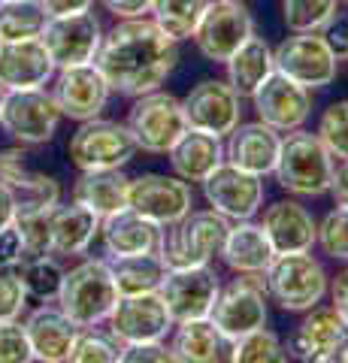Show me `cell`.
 <instances>
[{"instance_id":"1","label":"cell","mask_w":348,"mask_h":363,"mask_svg":"<svg viewBox=\"0 0 348 363\" xmlns=\"http://www.w3.org/2000/svg\"><path fill=\"white\" fill-rule=\"evenodd\" d=\"M179 61L176 40L155 25V18H121L112 28L103 43L94 64L100 73L106 76V82L118 94H149V91L161 88L167 76L173 73Z\"/></svg>"},{"instance_id":"2","label":"cell","mask_w":348,"mask_h":363,"mask_svg":"<svg viewBox=\"0 0 348 363\" xmlns=\"http://www.w3.org/2000/svg\"><path fill=\"white\" fill-rule=\"evenodd\" d=\"M118 297L121 291L116 285L109 260L91 257L64 272V281L58 291V309L76 327H97L116 309Z\"/></svg>"},{"instance_id":"3","label":"cell","mask_w":348,"mask_h":363,"mask_svg":"<svg viewBox=\"0 0 348 363\" xmlns=\"http://www.w3.org/2000/svg\"><path fill=\"white\" fill-rule=\"evenodd\" d=\"M336 169V157L327 152L318 133L309 130H291L282 140V152L276 161V179L285 191L297 197H321L330 191Z\"/></svg>"},{"instance_id":"4","label":"cell","mask_w":348,"mask_h":363,"mask_svg":"<svg viewBox=\"0 0 348 363\" xmlns=\"http://www.w3.org/2000/svg\"><path fill=\"white\" fill-rule=\"evenodd\" d=\"M230 221L215 209H191L182 221L164 227L161 257L167 269L182 267H206L212 257L221 255V245L228 240Z\"/></svg>"},{"instance_id":"5","label":"cell","mask_w":348,"mask_h":363,"mask_svg":"<svg viewBox=\"0 0 348 363\" xmlns=\"http://www.w3.org/2000/svg\"><path fill=\"white\" fill-rule=\"evenodd\" d=\"M264 276L266 294L285 312H306L318 306L327 294V272L309 252L276 255Z\"/></svg>"},{"instance_id":"6","label":"cell","mask_w":348,"mask_h":363,"mask_svg":"<svg viewBox=\"0 0 348 363\" xmlns=\"http://www.w3.org/2000/svg\"><path fill=\"white\" fill-rule=\"evenodd\" d=\"M128 130L137 140V149L149 155H167L188 130L182 100L158 88L140 94L128 112Z\"/></svg>"},{"instance_id":"7","label":"cell","mask_w":348,"mask_h":363,"mask_svg":"<svg viewBox=\"0 0 348 363\" xmlns=\"http://www.w3.org/2000/svg\"><path fill=\"white\" fill-rule=\"evenodd\" d=\"M273 61L279 73L309 91L330 85L339 73V55L321 30H294V37L273 52Z\"/></svg>"},{"instance_id":"8","label":"cell","mask_w":348,"mask_h":363,"mask_svg":"<svg viewBox=\"0 0 348 363\" xmlns=\"http://www.w3.org/2000/svg\"><path fill=\"white\" fill-rule=\"evenodd\" d=\"M61 121V109L46 88L4 91L0 100V128L21 145L49 143Z\"/></svg>"},{"instance_id":"9","label":"cell","mask_w":348,"mask_h":363,"mask_svg":"<svg viewBox=\"0 0 348 363\" xmlns=\"http://www.w3.org/2000/svg\"><path fill=\"white\" fill-rule=\"evenodd\" d=\"M209 318L230 342L266 327V281L261 279V272H245L228 288H218Z\"/></svg>"},{"instance_id":"10","label":"cell","mask_w":348,"mask_h":363,"mask_svg":"<svg viewBox=\"0 0 348 363\" xmlns=\"http://www.w3.org/2000/svg\"><path fill=\"white\" fill-rule=\"evenodd\" d=\"M106 324H109L112 339H116L121 348L140 345V342H161L176 327L158 291L121 294L116 309L106 318Z\"/></svg>"},{"instance_id":"11","label":"cell","mask_w":348,"mask_h":363,"mask_svg":"<svg viewBox=\"0 0 348 363\" xmlns=\"http://www.w3.org/2000/svg\"><path fill=\"white\" fill-rule=\"evenodd\" d=\"M137 155V140L128 124L88 118L79 121V130L70 140V157L79 169H121Z\"/></svg>"},{"instance_id":"12","label":"cell","mask_w":348,"mask_h":363,"mask_svg":"<svg viewBox=\"0 0 348 363\" xmlns=\"http://www.w3.org/2000/svg\"><path fill=\"white\" fill-rule=\"evenodd\" d=\"M252 33L254 21L249 9L242 6V0H209L206 13L200 16L191 37H194L203 58L224 64Z\"/></svg>"},{"instance_id":"13","label":"cell","mask_w":348,"mask_h":363,"mask_svg":"<svg viewBox=\"0 0 348 363\" xmlns=\"http://www.w3.org/2000/svg\"><path fill=\"white\" fill-rule=\"evenodd\" d=\"M288 357L306 363H336L348 360V318L333 306H312L291 336Z\"/></svg>"},{"instance_id":"14","label":"cell","mask_w":348,"mask_h":363,"mask_svg":"<svg viewBox=\"0 0 348 363\" xmlns=\"http://www.w3.org/2000/svg\"><path fill=\"white\" fill-rule=\"evenodd\" d=\"M218 276L206 267H182V269H167L161 281V300L167 303L173 324L194 321V318H209L212 306L218 297Z\"/></svg>"},{"instance_id":"15","label":"cell","mask_w":348,"mask_h":363,"mask_svg":"<svg viewBox=\"0 0 348 363\" xmlns=\"http://www.w3.org/2000/svg\"><path fill=\"white\" fill-rule=\"evenodd\" d=\"M128 206L133 212L145 215V218H152L155 224L170 227L191 212L194 197H191V188L185 179L164 176V173H142L137 179H130Z\"/></svg>"},{"instance_id":"16","label":"cell","mask_w":348,"mask_h":363,"mask_svg":"<svg viewBox=\"0 0 348 363\" xmlns=\"http://www.w3.org/2000/svg\"><path fill=\"white\" fill-rule=\"evenodd\" d=\"M40 40L46 43L55 67H76V64H91L103 43V30L94 13H76V16H55L46 18Z\"/></svg>"},{"instance_id":"17","label":"cell","mask_w":348,"mask_h":363,"mask_svg":"<svg viewBox=\"0 0 348 363\" xmlns=\"http://www.w3.org/2000/svg\"><path fill=\"white\" fill-rule=\"evenodd\" d=\"M200 185H203L209 206L221 212L228 221L254 218V212L264 203V179L254 173H245V169L233 167L228 161L212 169Z\"/></svg>"},{"instance_id":"18","label":"cell","mask_w":348,"mask_h":363,"mask_svg":"<svg viewBox=\"0 0 348 363\" xmlns=\"http://www.w3.org/2000/svg\"><path fill=\"white\" fill-rule=\"evenodd\" d=\"M109 82L100 73V67L91 64H76V67H61L58 79H55V104H58L61 116L73 121H88L103 112L109 100Z\"/></svg>"},{"instance_id":"19","label":"cell","mask_w":348,"mask_h":363,"mask_svg":"<svg viewBox=\"0 0 348 363\" xmlns=\"http://www.w3.org/2000/svg\"><path fill=\"white\" fill-rule=\"evenodd\" d=\"M240 100L242 97L230 88V82H221V79H206V82L194 85L182 100L188 128L221 140L240 124Z\"/></svg>"},{"instance_id":"20","label":"cell","mask_w":348,"mask_h":363,"mask_svg":"<svg viewBox=\"0 0 348 363\" xmlns=\"http://www.w3.org/2000/svg\"><path fill=\"white\" fill-rule=\"evenodd\" d=\"M254 100V112L264 124H269L279 133H291L306 124L312 116V97L309 88L297 85L294 79L282 76L279 70L269 73V79L252 94Z\"/></svg>"},{"instance_id":"21","label":"cell","mask_w":348,"mask_h":363,"mask_svg":"<svg viewBox=\"0 0 348 363\" xmlns=\"http://www.w3.org/2000/svg\"><path fill=\"white\" fill-rule=\"evenodd\" d=\"M55 61L40 37L0 40V91L43 88L55 76Z\"/></svg>"},{"instance_id":"22","label":"cell","mask_w":348,"mask_h":363,"mask_svg":"<svg viewBox=\"0 0 348 363\" xmlns=\"http://www.w3.org/2000/svg\"><path fill=\"white\" fill-rule=\"evenodd\" d=\"M279 152H282V133L257 118L249 124H237V128L228 133L224 161L264 179L276 169Z\"/></svg>"},{"instance_id":"23","label":"cell","mask_w":348,"mask_h":363,"mask_svg":"<svg viewBox=\"0 0 348 363\" xmlns=\"http://www.w3.org/2000/svg\"><path fill=\"white\" fill-rule=\"evenodd\" d=\"M0 182L9 188L16 209H55L61 203V185L52 176L30 169L21 149L0 152Z\"/></svg>"},{"instance_id":"24","label":"cell","mask_w":348,"mask_h":363,"mask_svg":"<svg viewBox=\"0 0 348 363\" xmlns=\"http://www.w3.org/2000/svg\"><path fill=\"white\" fill-rule=\"evenodd\" d=\"M100 236H103V248L109 257H128V255L161 252L164 227L125 206L100 221Z\"/></svg>"},{"instance_id":"25","label":"cell","mask_w":348,"mask_h":363,"mask_svg":"<svg viewBox=\"0 0 348 363\" xmlns=\"http://www.w3.org/2000/svg\"><path fill=\"white\" fill-rule=\"evenodd\" d=\"M25 333H28L33 360L61 363V360H70L79 327H76L58 306H40V309H33L28 315Z\"/></svg>"},{"instance_id":"26","label":"cell","mask_w":348,"mask_h":363,"mask_svg":"<svg viewBox=\"0 0 348 363\" xmlns=\"http://www.w3.org/2000/svg\"><path fill=\"white\" fill-rule=\"evenodd\" d=\"M264 230L273 242L276 255H294L309 252L318 240V221L312 218L306 206L294 200H279L264 212Z\"/></svg>"},{"instance_id":"27","label":"cell","mask_w":348,"mask_h":363,"mask_svg":"<svg viewBox=\"0 0 348 363\" xmlns=\"http://www.w3.org/2000/svg\"><path fill=\"white\" fill-rule=\"evenodd\" d=\"M221 260L228 264L233 272H264L269 269V264L276 260V248L269 242V236L264 230V224H254L252 218L230 224L228 240L221 245Z\"/></svg>"},{"instance_id":"28","label":"cell","mask_w":348,"mask_h":363,"mask_svg":"<svg viewBox=\"0 0 348 363\" xmlns=\"http://www.w3.org/2000/svg\"><path fill=\"white\" fill-rule=\"evenodd\" d=\"M167 155H170L173 173L185 182H203L212 169L224 164V145L218 136L194 128H188L179 136V143Z\"/></svg>"},{"instance_id":"29","label":"cell","mask_w":348,"mask_h":363,"mask_svg":"<svg viewBox=\"0 0 348 363\" xmlns=\"http://www.w3.org/2000/svg\"><path fill=\"white\" fill-rule=\"evenodd\" d=\"M170 351L176 360L185 363H218L230 357V339L218 330L212 318H194L176 324Z\"/></svg>"},{"instance_id":"30","label":"cell","mask_w":348,"mask_h":363,"mask_svg":"<svg viewBox=\"0 0 348 363\" xmlns=\"http://www.w3.org/2000/svg\"><path fill=\"white\" fill-rule=\"evenodd\" d=\"M100 215L91 212L82 203H70V206H55L52 209V255H85L88 245L94 242L100 233Z\"/></svg>"},{"instance_id":"31","label":"cell","mask_w":348,"mask_h":363,"mask_svg":"<svg viewBox=\"0 0 348 363\" xmlns=\"http://www.w3.org/2000/svg\"><path fill=\"white\" fill-rule=\"evenodd\" d=\"M128 191L130 179L121 169H82L73 188V200L97 212L100 218H109L128 206Z\"/></svg>"},{"instance_id":"32","label":"cell","mask_w":348,"mask_h":363,"mask_svg":"<svg viewBox=\"0 0 348 363\" xmlns=\"http://www.w3.org/2000/svg\"><path fill=\"white\" fill-rule=\"evenodd\" d=\"M224 67H228L230 88L237 91L240 97H252L254 91L269 79V73L276 70V61H273L269 43L264 37H257V33H252V37L245 40L228 61H224Z\"/></svg>"},{"instance_id":"33","label":"cell","mask_w":348,"mask_h":363,"mask_svg":"<svg viewBox=\"0 0 348 363\" xmlns=\"http://www.w3.org/2000/svg\"><path fill=\"white\" fill-rule=\"evenodd\" d=\"M112 276L121 294H145L158 291L167 276V264L161 252H145V255H128V257H109Z\"/></svg>"},{"instance_id":"34","label":"cell","mask_w":348,"mask_h":363,"mask_svg":"<svg viewBox=\"0 0 348 363\" xmlns=\"http://www.w3.org/2000/svg\"><path fill=\"white\" fill-rule=\"evenodd\" d=\"M64 272L67 269L58 264V257H55L52 252H46V255H28L18 264L16 276L21 281V288L28 291V297L40 300V303H49V300H58Z\"/></svg>"},{"instance_id":"35","label":"cell","mask_w":348,"mask_h":363,"mask_svg":"<svg viewBox=\"0 0 348 363\" xmlns=\"http://www.w3.org/2000/svg\"><path fill=\"white\" fill-rule=\"evenodd\" d=\"M209 0H155L152 4V18L167 37L176 43L191 40L200 16L206 13Z\"/></svg>"},{"instance_id":"36","label":"cell","mask_w":348,"mask_h":363,"mask_svg":"<svg viewBox=\"0 0 348 363\" xmlns=\"http://www.w3.org/2000/svg\"><path fill=\"white\" fill-rule=\"evenodd\" d=\"M46 13L37 0H16L0 4V40H28L40 37L46 28Z\"/></svg>"},{"instance_id":"37","label":"cell","mask_w":348,"mask_h":363,"mask_svg":"<svg viewBox=\"0 0 348 363\" xmlns=\"http://www.w3.org/2000/svg\"><path fill=\"white\" fill-rule=\"evenodd\" d=\"M339 0H282V18L291 30H324L336 21Z\"/></svg>"},{"instance_id":"38","label":"cell","mask_w":348,"mask_h":363,"mask_svg":"<svg viewBox=\"0 0 348 363\" xmlns=\"http://www.w3.org/2000/svg\"><path fill=\"white\" fill-rule=\"evenodd\" d=\"M233 363H279V360H288V351L279 342V336L273 330H252L245 333L237 342H230V357Z\"/></svg>"},{"instance_id":"39","label":"cell","mask_w":348,"mask_h":363,"mask_svg":"<svg viewBox=\"0 0 348 363\" xmlns=\"http://www.w3.org/2000/svg\"><path fill=\"white\" fill-rule=\"evenodd\" d=\"M70 360L73 363H116V360H121V345L112 339V333L103 336V333H97L94 327H79Z\"/></svg>"},{"instance_id":"40","label":"cell","mask_w":348,"mask_h":363,"mask_svg":"<svg viewBox=\"0 0 348 363\" xmlns=\"http://www.w3.org/2000/svg\"><path fill=\"white\" fill-rule=\"evenodd\" d=\"M318 136L333 157L348 161V100H336L324 109L318 121Z\"/></svg>"},{"instance_id":"41","label":"cell","mask_w":348,"mask_h":363,"mask_svg":"<svg viewBox=\"0 0 348 363\" xmlns=\"http://www.w3.org/2000/svg\"><path fill=\"white\" fill-rule=\"evenodd\" d=\"M16 227L21 230L28 255H46L52 245V209H16Z\"/></svg>"},{"instance_id":"42","label":"cell","mask_w":348,"mask_h":363,"mask_svg":"<svg viewBox=\"0 0 348 363\" xmlns=\"http://www.w3.org/2000/svg\"><path fill=\"white\" fill-rule=\"evenodd\" d=\"M321 252L333 260H348V209L336 206L333 212L324 215L318 224V240Z\"/></svg>"},{"instance_id":"43","label":"cell","mask_w":348,"mask_h":363,"mask_svg":"<svg viewBox=\"0 0 348 363\" xmlns=\"http://www.w3.org/2000/svg\"><path fill=\"white\" fill-rule=\"evenodd\" d=\"M33 360L25 324L18 318H0V363H28Z\"/></svg>"},{"instance_id":"44","label":"cell","mask_w":348,"mask_h":363,"mask_svg":"<svg viewBox=\"0 0 348 363\" xmlns=\"http://www.w3.org/2000/svg\"><path fill=\"white\" fill-rule=\"evenodd\" d=\"M28 306V291L21 288L18 276L0 272V318H18Z\"/></svg>"},{"instance_id":"45","label":"cell","mask_w":348,"mask_h":363,"mask_svg":"<svg viewBox=\"0 0 348 363\" xmlns=\"http://www.w3.org/2000/svg\"><path fill=\"white\" fill-rule=\"evenodd\" d=\"M25 257H28V248H25V240H21V230L13 221L0 230V269H13Z\"/></svg>"},{"instance_id":"46","label":"cell","mask_w":348,"mask_h":363,"mask_svg":"<svg viewBox=\"0 0 348 363\" xmlns=\"http://www.w3.org/2000/svg\"><path fill=\"white\" fill-rule=\"evenodd\" d=\"M145 360H155V363H170L176 360L173 351L161 342H140V345H125L121 348V363H145Z\"/></svg>"},{"instance_id":"47","label":"cell","mask_w":348,"mask_h":363,"mask_svg":"<svg viewBox=\"0 0 348 363\" xmlns=\"http://www.w3.org/2000/svg\"><path fill=\"white\" fill-rule=\"evenodd\" d=\"M116 18H140L145 13H152L155 0H100Z\"/></svg>"},{"instance_id":"48","label":"cell","mask_w":348,"mask_h":363,"mask_svg":"<svg viewBox=\"0 0 348 363\" xmlns=\"http://www.w3.org/2000/svg\"><path fill=\"white\" fill-rule=\"evenodd\" d=\"M37 4L43 6V13H46L49 18H55V16H76V13H88L94 0H37Z\"/></svg>"},{"instance_id":"49","label":"cell","mask_w":348,"mask_h":363,"mask_svg":"<svg viewBox=\"0 0 348 363\" xmlns=\"http://www.w3.org/2000/svg\"><path fill=\"white\" fill-rule=\"evenodd\" d=\"M330 288V303H333V309L336 312H342L348 318V267L342 272H336V279H333V285Z\"/></svg>"},{"instance_id":"50","label":"cell","mask_w":348,"mask_h":363,"mask_svg":"<svg viewBox=\"0 0 348 363\" xmlns=\"http://www.w3.org/2000/svg\"><path fill=\"white\" fill-rule=\"evenodd\" d=\"M330 194L336 200V206L348 209V161H342L333 169V182H330Z\"/></svg>"},{"instance_id":"51","label":"cell","mask_w":348,"mask_h":363,"mask_svg":"<svg viewBox=\"0 0 348 363\" xmlns=\"http://www.w3.org/2000/svg\"><path fill=\"white\" fill-rule=\"evenodd\" d=\"M13 221H16V200H13V194H9V188L0 182V230Z\"/></svg>"},{"instance_id":"52","label":"cell","mask_w":348,"mask_h":363,"mask_svg":"<svg viewBox=\"0 0 348 363\" xmlns=\"http://www.w3.org/2000/svg\"><path fill=\"white\" fill-rule=\"evenodd\" d=\"M345 61H348V33H345Z\"/></svg>"},{"instance_id":"53","label":"cell","mask_w":348,"mask_h":363,"mask_svg":"<svg viewBox=\"0 0 348 363\" xmlns=\"http://www.w3.org/2000/svg\"><path fill=\"white\" fill-rule=\"evenodd\" d=\"M0 4H16V0H0Z\"/></svg>"},{"instance_id":"54","label":"cell","mask_w":348,"mask_h":363,"mask_svg":"<svg viewBox=\"0 0 348 363\" xmlns=\"http://www.w3.org/2000/svg\"><path fill=\"white\" fill-rule=\"evenodd\" d=\"M0 100H4V91H0Z\"/></svg>"},{"instance_id":"55","label":"cell","mask_w":348,"mask_h":363,"mask_svg":"<svg viewBox=\"0 0 348 363\" xmlns=\"http://www.w3.org/2000/svg\"><path fill=\"white\" fill-rule=\"evenodd\" d=\"M342 4H348V0H342Z\"/></svg>"}]
</instances>
